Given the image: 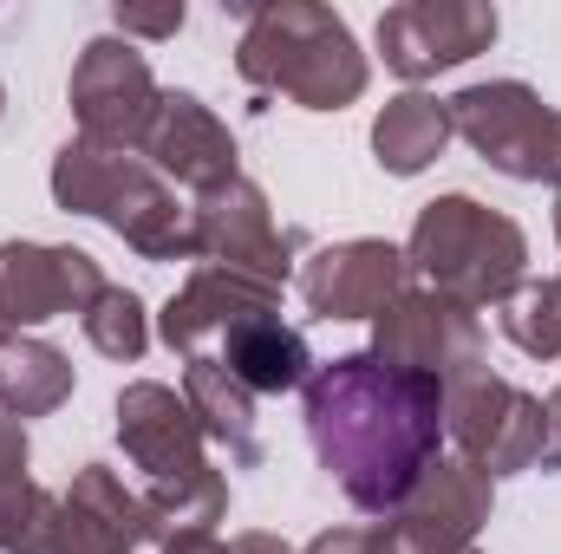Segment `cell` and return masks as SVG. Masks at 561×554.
Masks as SVG:
<instances>
[{"mask_svg":"<svg viewBox=\"0 0 561 554\" xmlns=\"http://www.w3.org/2000/svg\"><path fill=\"white\" fill-rule=\"evenodd\" d=\"M307 437L359 509L399 516L419 476L437 463L444 385L424 372H399L373 353L333 359L307 372Z\"/></svg>","mask_w":561,"mask_h":554,"instance_id":"obj_1","label":"cell"},{"mask_svg":"<svg viewBox=\"0 0 561 554\" xmlns=\"http://www.w3.org/2000/svg\"><path fill=\"white\" fill-rule=\"evenodd\" d=\"M236 13L249 20L236 46V72L255 92H280L300 112H340L366 92V53L333 7L275 0V7H236Z\"/></svg>","mask_w":561,"mask_h":554,"instance_id":"obj_2","label":"cell"},{"mask_svg":"<svg viewBox=\"0 0 561 554\" xmlns=\"http://www.w3.org/2000/svg\"><path fill=\"white\" fill-rule=\"evenodd\" d=\"M118 437L144 470V522L150 535L176 542V535H209V522L222 516L229 489L222 476L203 463V424L170 385H131L118 399Z\"/></svg>","mask_w":561,"mask_h":554,"instance_id":"obj_3","label":"cell"},{"mask_svg":"<svg viewBox=\"0 0 561 554\" xmlns=\"http://www.w3.org/2000/svg\"><path fill=\"white\" fill-rule=\"evenodd\" d=\"M53 196L72 216L112 222L150 262H196V209H183L176 189L131 150L72 138L53 163Z\"/></svg>","mask_w":561,"mask_h":554,"instance_id":"obj_4","label":"cell"},{"mask_svg":"<svg viewBox=\"0 0 561 554\" xmlns=\"http://www.w3.org/2000/svg\"><path fill=\"white\" fill-rule=\"evenodd\" d=\"M523 262H529L523 229L510 216L470 203V196L424 203L412 249H405V268H419L437 300H457L470 313L477 307H503L523 287Z\"/></svg>","mask_w":561,"mask_h":554,"instance_id":"obj_5","label":"cell"},{"mask_svg":"<svg viewBox=\"0 0 561 554\" xmlns=\"http://www.w3.org/2000/svg\"><path fill=\"white\" fill-rule=\"evenodd\" d=\"M444 112H450V138H463L490 170L561 189V112L542 105V92H529L523 79L463 85L457 99H444Z\"/></svg>","mask_w":561,"mask_h":554,"instance_id":"obj_6","label":"cell"},{"mask_svg":"<svg viewBox=\"0 0 561 554\" xmlns=\"http://www.w3.org/2000/svg\"><path fill=\"white\" fill-rule=\"evenodd\" d=\"M444 430L457 437L463 463L490 470V483L510 476V470H536V463L549 470V463H561L556 443H549L542 399L516 392L496 372H463L457 385H444Z\"/></svg>","mask_w":561,"mask_h":554,"instance_id":"obj_7","label":"cell"},{"mask_svg":"<svg viewBox=\"0 0 561 554\" xmlns=\"http://www.w3.org/2000/svg\"><path fill=\"white\" fill-rule=\"evenodd\" d=\"M157 99L163 92H157L144 53L131 39H118V33L92 39L79 53V66H72V118H79L85 143L138 150L144 131H150V118H157Z\"/></svg>","mask_w":561,"mask_h":554,"instance_id":"obj_8","label":"cell"},{"mask_svg":"<svg viewBox=\"0 0 561 554\" xmlns=\"http://www.w3.org/2000/svg\"><path fill=\"white\" fill-rule=\"evenodd\" d=\"M196 262L229 268V275L280 293V280L294 268V235L275 222L268 196L236 176V183H222L196 203Z\"/></svg>","mask_w":561,"mask_h":554,"instance_id":"obj_9","label":"cell"},{"mask_svg":"<svg viewBox=\"0 0 561 554\" xmlns=\"http://www.w3.org/2000/svg\"><path fill=\"white\" fill-rule=\"evenodd\" d=\"M373 359L399 366V372H424L437 385H457L463 372H483V326L470 307L437 300V293H399L379 313V346Z\"/></svg>","mask_w":561,"mask_h":554,"instance_id":"obj_10","label":"cell"},{"mask_svg":"<svg viewBox=\"0 0 561 554\" xmlns=\"http://www.w3.org/2000/svg\"><path fill=\"white\" fill-rule=\"evenodd\" d=\"M496 39V7L483 0H405L379 13V53L399 79H437Z\"/></svg>","mask_w":561,"mask_h":554,"instance_id":"obj_11","label":"cell"},{"mask_svg":"<svg viewBox=\"0 0 561 554\" xmlns=\"http://www.w3.org/2000/svg\"><path fill=\"white\" fill-rule=\"evenodd\" d=\"M105 293V275L85 249H39V242H7L0 249V320L7 326H39L53 313H85Z\"/></svg>","mask_w":561,"mask_h":554,"instance_id":"obj_12","label":"cell"},{"mask_svg":"<svg viewBox=\"0 0 561 554\" xmlns=\"http://www.w3.org/2000/svg\"><path fill=\"white\" fill-rule=\"evenodd\" d=\"M138 150L157 176H176L196 196L236 183V138H229V125L203 99H190V92H163L157 99V118H150Z\"/></svg>","mask_w":561,"mask_h":554,"instance_id":"obj_13","label":"cell"},{"mask_svg":"<svg viewBox=\"0 0 561 554\" xmlns=\"http://www.w3.org/2000/svg\"><path fill=\"white\" fill-rule=\"evenodd\" d=\"M405 255L392 242H340L300 268V300L320 320H379L399 300Z\"/></svg>","mask_w":561,"mask_h":554,"instance_id":"obj_14","label":"cell"},{"mask_svg":"<svg viewBox=\"0 0 561 554\" xmlns=\"http://www.w3.org/2000/svg\"><path fill=\"white\" fill-rule=\"evenodd\" d=\"M483 522H490V470H477L463 457L457 463L437 457L399 509V542L412 554H457Z\"/></svg>","mask_w":561,"mask_h":554,"instance_id":"obj_15","label":"cell"},{"mask_svg":"<svg viewBox=\"0 0 561 554\" xmlns=\"http://www.w3.org/2000/svg\"><path fill=\"white\" fill-rule=\"evenodd\" d=\"M144 535H150L144 503L105 463H85L72 489L59 496V549L53 554H131Z\"/></svg>","mask_w":561,"mask_h":554,"instance_id":"obj_16","label":"cell"},{"mask_svg":"<svg viewBox=\"0 0 561 554\" xmlns=\"http://www.w3.org/2000/svg\"><path fill=\"white\" fill-rule=\"evenodd\" d=\"M255 313H275V287H255V280L203 262L196 280L163 307V339L190 359H209V346H222V333H236Z\"/></svg>","mask_w":561,"mask_h":554,"instance_id":"obj_17","label":"cell"},{"mask_svg":"<svg viewBox=\"0 0 561 554\" xmlns=\"http://www.w3.org/2000/svg\"><path fill=\"white\" fill-rule=\"evenodd\" d=\"M216 366H229L249 392H294L307 385V339L294 326H280V313H255L236 333H222V346L209 353Z\"/></svg>","mask_w":561,"mask_h":554,"instance_id":"obj_18","label":"cell"},{"mask_svg":"<svg viewBox=\"0 0 561 554\" xmlns=\"http://www.w3.org/2000/svg\"><path fill=\"white\" fill-rule=\"evenodd\" d=\"M183 405H190V417L203 424V437L229 443L236 463H262L255 392H249L229 366H216V359H190V372H183Z\"/></svg>","mask_w":561,"mask_h":554,"instance_id":"obj_19","label":"cell"},{"mask_svg":"<svg viewBox=\"0 0 561 554\" xmlns=\"http://www.w3.org/2000/svg\"><path fill=\"white\" fill-rule=\"evenodd\" d=\"M444 143H450V112L431 92H405L373 118V150L392 176H419L424 163L444 157Z\"/></svg>","mask_w":561,"mask_h":554,"instance_id":"obj_20","label":"cell"},{"mask_svg":"<svg viewBox=\"0 0 561 554\" xmlns=\"http://www.w3.org/2000/svg\"><path fill=\"white\" fill-rule=\"evenodd\" d=\"M72 399V366L46 339H7L0 346V412L7 417H46Z\"/></svg>","mask_w":561,"mask_h":554,"instance_id":"obj_21","label":"cell"},{"mask_svg":"<svg viewBox=\"0 0 561 554\" xmlns=\"http://www.w3.org/2000/svg\"><path fill=\"white\" fill-rule=\"evenodd\" d=\"M59 549V496L33 489L26 476L0 483V554H53Z\"/></svg>","mask_w":561,"mask_h":554,"instance_id":"obj_22","label":"cell"},{"mask_svg":"<svg viewBox=\"0 0 561 554\" xmlns=\"http://www.w3.org/2000/svg\"><path fill=\"white\" fill-rule=\"evenodd\" d=\"M503 333L529 359H561V280H529L503 300Z\"/></svg>","mask_w":561,"mask_h":554,"instance_id":"obj_23","label":"cell"},{"mask_svg":"<svg viewBox=\"0 0 561 554\" xmlns=\"http://www.w3.org/2000/svg\"><path fill=\"white\" fill-rule=\"evenodd\" d=\"M85 339L105 353V359H138L150 346V326H144V300L125 287H105L92 307H85Z\"/></svg>","mask_w":561,"mask_h":554,"instance_id":"obj_24","label":"cell"},{"mask_svg":"<svg viewBox=\"0 0 561 554\" xmlns=\"http://www.w3.org/2000/svg\"><path fill=\"white\" fill-rule=\"evenodd\" d=\"M118 39H176L183 33V0L170 7H112Z\"/></svg>","mask_w":561,"mask_h":554,"instance_id":"obj_25","label":"cell"},{"mask_svg":"<svg viewBox=\"0 0 561 554\" xmlns=\"http://www.w3.org/2000/svg\"><path fill=\"white\" fill-rule=\"evenodd\" d=\"M307 554H405V542H399V529L366 522V529H333V535H320Z\"/></svg>","mask_w":561,"mask_h":554,"instance_id":"obj_26","label":"cell"},{"mask_svg":"<svg viewBox=\"0 0 561 554\" xmlns=\"http://www.w3.org/2000/svg\"><path fill=\"white\" fill-rule=\"evenodd\" d=\"M13 476H26V424L0 412V483H13Z\"/></svg>","mask_w":561,"mask_h":554,"instance_id":"obj_27","label":"cell"},{"mask_svg":"<svg viewBox=\"0 0 561 554\" xmlns=\"http://www.w3.org/2000/svg\"><path fill=\"white\" fill-rule=\"evenodd\" d=\"M163 554H229L216 535H176V542H163Z\"/></svg>","mask_w":561,"mask_h":554,"instance_id":"obj_28","label":"cell"},{"mask_svg":"<svg viewBox=\"0 0 561 554\" xmlns=\"http://www.w3.org/2000/svg\"><path fill=\"white\" fill-rule=\"evenodd\" d=\"M229 554H294V549L275 542V535H242V542H229Z\"/></svg>","mask_w":561,"mask_h":554,"instance_id":"obj_29","label":"cell"},{"mask_svg":"<svg viewBox=\"0 0 561 554\" xmlns=\"http://www.w3.org/2000/svg\"><path fill=\"white\" fill-rule=\"evenodd\" d=\"M542 412H549V443H556V457H561V392L542 405Z\"/></svg>","mask_w":561,"mask_h":554,"instance_id":"obj_30","label":"cell"},{"mask_svg":"<svg viewBox=\"0 0 561 554\" xmlns=\"http://www.w3.org/2000/svg\"><path fill=\"white\" fill-rule=\"evenodd\" d=\"M7 339H13V326H7V320H0V346H7Z\"/></svg>","mask_w":561,"mask_h":554,"instance_id":"obj_31","label":"cell"},{"mask_svg":"<svg viewBox=\"0 0 561 554\" xmlns=\"http://www.w3.org/2000/svg\"><path fill=\"white\" fill-rule=\"evenodd\" d=\"M0 118H7V85H0Z\"/></svg>","mask_w":561,"mask_h":554,"instance_id":"obj_32","label":"cell"},{"mask_svg":"<svg viewBox=\"0 0 561 554\" xmlns=\"http://www.w3.org/2000/svg\"><path fill=\"white\" fill-rule=\"evenodd\" d=\"M556 235H561V209H556Z\"/></svg>","mask_w":561,"mask_h":554,"instance_id":"obj_33","label":"cell"},{"mask_svg":"<svg viewBox=\"0 0 561 554\" xmlns=\"http://www.w3.org/2000/svg\"><path fill=\"white\" fill-rule=\"evenodd\" d=\"M457 554H470V549H457Z\"/></svg>","mask_w":561,"mask_h":554,"instance_id":"obj_34","label":"cell"}]
</instances>
